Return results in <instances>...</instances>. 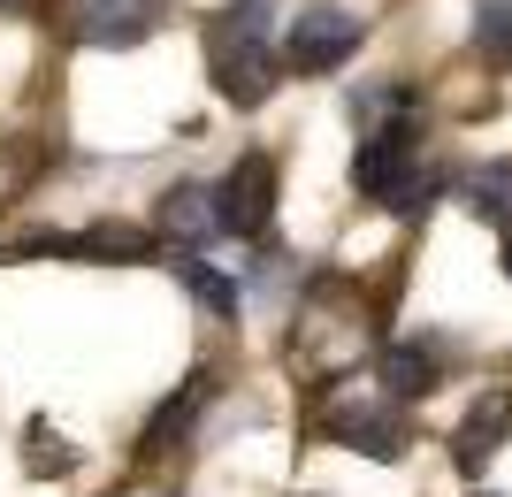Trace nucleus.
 I'll return each mask as SVG.
<instances>
[{
	"label": "nucleus",
	"instance_id": "nucleus-1",
	"mask_svg": "<svg viewBox=\"0 0 512 497\" xmlns=\"http://www.w3.org/2000/svg\"><path fill=\"white\" fill-rule=\"evenodd\" d=\"M268 0H237L222 8V23L207 31V69H214V92L237 100V108H260L268 85H276V54H268Z\"/></svg>",
	"mask_w": 512,
	"mask_h": 497
},
{
	"label": "nucleus",
	"instance_id": "nucleus-2",
	"mask_svg": "<svg viewBox=\"0 0 512 497\" xmlns=\"http://www.w3.org/2000/svg\"><path fill=\"white\" fill-rule=\"evenodd\" d=\"M413 153H421V123L367 130L360 161H352V184H360L367 199H390L398 215H413Z\"/></svg>",
	"mask_w": 512,
	"mask_h": 497
},
{
	"label": "nucleus",
	"instance_id": "nucleus-3",
	"mask_svg": "<svg viewBox=\"0 0 512 497\" xmlns=\"http://www.w3.org/2000/svg\"><path fill=\"white\" fill-rule=\"evenodd\" d=\"M214 215H222V238H260L268 215H276V161H268V153H245V161L214 184Z\"/></svg>",
	"mask_w": 512,
	"mask_h": 497
},
{
	"label": "nucleus",
	"instance_id": "nucleus-4",
	"mask_svg": "<svg viewBox=\"0 0 512 497\" xmlns=\"http://www.w3.org/2000/svg\"><path fill=\"white\" fill-rule=\"evenodd\" d=\"M360 39H367L360 16H344V8H306V16L283 31V62L291 69H337L344 54H360Z\"/></svg>",
	"mask_w": 512,
	"mask_h": 497
},
{
	"label": "nucleus",
	"instance_id": "nucleus-5",
	"mask_svg": "<svg viewBox=\"0 0 512 497\" xmlns=\"http://www.w3.org/2000/svg\"><path fill=\"white\" fill-rule=\"evenodd\" d=\"M161 0H77L69 8V39L77 46H138L153 39Z\"/></svg>",
	"mask_w": 512,
	"mask_h": 497
},
{
	"label": "nucleus",
	"instance_id": "nucleus-6",
	"mask_svg": "<svg viewBox=\"0 0 512 497\" xmlns=\"http://www.w3.org/2000/svg\"><path fill=\"white\" fill-rule=\"evenodd\" d=\"M505 429H512V390H490L482 406L459 421V436H451V459H459V475H482L497 459V444H505Z\"/></svg>",
	"mask_w": 512,
	"mask_h": 497
},
{
	"label": "nucleus",
	"instance_id": "nucleus-7",
	"mask_svg": "<svg viewBox=\"0 0 512 497\" xmlns=\"http://www.w3.org/2000/svg\"><path fill=\"white\" fill-rule=\"evenodd\" d=\"M329 436L360 444L367 459H406V421H398V413H383V406H367V398L329 413Z\"/></svg>",
	"mask_w": 512,
	"mask_h": 497
},
{
	"label": "nucleus",
	"instance_id": "nucleus-8",
	"mask_svg": "<svg viewBox=\"0 0 512 497\" xmlns=\"http://www.w3.org/2000/svg\"><path fill=\"white\" fill-rule=\"evenodd\" d=\"M161 230L184 245H207L222 238V215H214V192L207 184H176V192H161Z\"/></svg>",
	"mask_w": 512,
	"mask_h": 497
},
{
	"label": "nucleus",
	"instance_id": "nucleus-9",
	"mask_svg": "<svg viewBox=\"0 0 512 497\" xmlns=\"http://www.w3.org/2000/svg\"><path fill=\"white\" fill-rule=\"evenodd\" d=\"M207 390H214L207 375H192V383L176 390L169 406H161V413H153V421H146V436H138V459H161V444H169V429H184V421H192V413L207 406Z\"/></svg>",
	"mask_w": 512,
	"mask_h": 497
},
{
	"label": "nucleus",
	"instance_id": "nucleus-10",
	"mask_svg": "<svg viewBox=\"0 0 512 497\" xmlns=\"http://www.w3.org/2000/svg\"><path fill=\"white\" fill-rule=\"evenodd\" d=\"M176 276L192 283V299L207 306V314H237V283L222 276V268H214V260H199V253H184L176 260Z\"/></svg>",
	"mask_w": 512,
	"mask_h": 497
},
{
	"label": "nucleus",
	"instance_id": "nucleus-11",
	"mask_svg": "<svg viewBox=\"0 0 512 497\" xmlns=\"http://www.w3.org/2000/svg\"><path fill=\"white\" fill-rule=\"evenodd\" d=\"M474 46H482L490 62H512V0H482V16H474Z\"/></svg>",
	"mask_w": 512,
	"mask_h": 497
},
{
	"label": "nucleus",
	"instance_id": "nucleus-12",
	"mask_svg": "<svg viewBox=\"0 0 512 497\" xmlns=\"http://www.w3.org/2000/svg\"><path fill=\"white\" fill-rule=\"evenodd\" d=\"M383 383H390V398H413V390L436 383V360H428V352H390V360H383Z\"/></svg>",
	"mask_w": 512,
	"mask_h": 497
},
{
	"label": "nucleus",
	"instance_id": "nucleus-13",
	"mask_svg": "<svg viewBox=\"0 0 512 497\" xmlns=\"http://www.w3.org/2000/svg\"><path fill=\"white\" fill-rule=\"evenodd\" d=\"M474 215H490V222L512 215V169H482L474 176Z\"/></svg>",
	"mask_w": 512,
	"mask_h": 497
},
{
	"label": "nucleus",
	"instance_id": "nucleus-14",
	"mask_svg": "<svg viewBox=\"0 0 512 497\" xmlns=\"http://www.w3.org/2000/svg\"><path fill=\"white\" fill-rule=\"evenodd\" d=\"M31 475H69V444H62V436L31 429Z\"/></svg>",
	"mask_w": 512,
	"mask_h": 497
},
{
	"label": "nucleus",
	"instance_id": "nucleus-15",
	"mask_svg": "<svg viewBox=\"0 0 512 497\" xmlns=\"http://www.w3.org/2000/svg\"><path fill=\"white\" fill-rule=\"evenodd\" d=\"M505 276H512V238H505Z\"/></svg>",
	"mask_w": 512,
	"mask_h": 497
},
{
	"label": "nucleus",
	"instance_id": "nucleus-16",
	"mask_svg": "<svg viewBox=\"0 0 512 497\" xmlns=\"http://www.w3.org/2000/svg\"><path fill=\"white\" fill-rule=\"evenodd\" d=\"M474 497H490V490H474Z\"/></svg>",
	"mask_w": 512,
	"mask_h": 497
}]
</instances>
